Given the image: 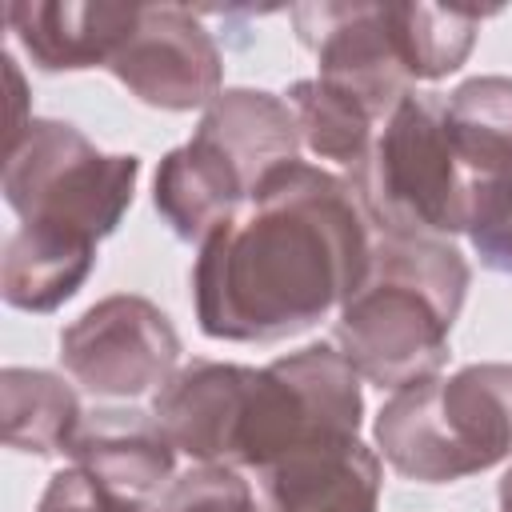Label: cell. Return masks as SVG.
Listing matches in <instances>:
<instances>
[{
  "instance_id": "obj_1",
  "label": "cell",
  "mask_w": 512,
  "mask_h": 512,
  "mask_svg": "<svg viewBox=\"0 0 512 512\" xmlns=\"http://www.w3.org/2000/svg\"><path fill=\"white\" fill-rule=\"evenodd\" d=\"M376 224L348 176L272 168L196 252L192 304L208 340L276 344L340 312L364 284Z\"/></svg>"
},
{
  "instance_id": "obj_2",
  "label": "cell",
  "mask_w": 512,
  "mask_h": 512,
  "mask_svg": "<svg viewBox=\"0 0 512 512\" xmlns=\"http://www.w3.org/2000/svg\"><path fill=\"white\" fill-rule=\"evenodd\" d=\"M140 160L100 152L68 120L32 116L4 152V200L16 232L0 252V296L20 312H56L96 268V248L132 208Z\"/></svg>"
},
{
  "instance_id": "obj_3",
  "label": "cell",
  "mask_w": 512,
  "mask_h": 512,
  "mask_svg": "<svg viewBox=\"0 0 512 512\" xmlns=\"http://www.w3.org/2000/svg\"><path fill=\"white\" fill-rule=\"evenodd\" d=\"M468 284L472 268L444 236L376 228L368 276L336 312V348L388 392L440 376Z\"/></svg>"
},
{
  "instance_id": "obj_4",
  "label": "cell",
  "mask_w": 512,
  "mask_h": 512,
  "mask_svg": "<svg viewBox=\"0 0 512 512\" xmlns=\"http://www.w3.org/2000/svg\"><path fill=\"white\" fill-rule=\"evenodd\" d=\"M388 468L416 484H448L512 456V364H464L396 388L372 424Z\"/></svg>"
},
{
  "instance_id": "obj_5",
  "label": "cell",
  "mask_w": 512,
  "mask_h": 512,
  "mask_svg": "<svg viewBox=\"0 0 512 512\" xmlns=\"http://www.w3.org/2000/svg\"><path fill=\"white\" fill-rule=\"evenodd\" d=\"M348 180L380 232L468 236V196L440 92H408Z\"/></svg>"
},
{
  "instance_id": "obj_6",
  "label": "cell",
  "mask_w": 512,
  "mask_h": 512,
  "mask_svg": "<svg viewBox=\"0 0 512 512\" xmlns=\"http://www.w3.org/2000/svg\"><path fill=\"white\" fill-rule=\"evenodd\" d=\"M364 392L356 368L332 344H308L300 352L276 356L252 368L244 408L232 440V468L264 472L288 452L332 440L360 436Z\"/></svg>"
},
{
  "instance_id": "obj_7",
  "label": "cell",
  "mask_w": 512,
  "mask_h": 512,
  "mask_svg": "<svg viewBox=\"0 0 512 512\" xmlns=\"http://www.w3.org/2000/svg\"><path fill=\"white\" fill-rule=\"evenodd\" d=\"M60 364L92 396H156L180 368V332L148 296L116 292L60 332Z\"/></svg>"
},
{
  "instance_id": "obj_8",
  "label": "cell",
  "mask_w": 512,
  "mask_h": 512,
  "mask_svg": "<svg viewBox=\"0 0 512 512\" xmlns=\"http://www.w3.org/2000/svg\"><path fill=\"white\" fill-rule=\"evenodd\" d=\"M108 72L148 108H208L224 88V56L196 12L176 4H140V20L112 56Z\"/></svg>"
},
{
  "instance_id": "obj_9",
  "label": "cell",
  "mask_w": 512,
  "mask_h": 512,
  "mask_svg": "<svg viewBox=\"0 0 512 512\" xmlns=\"http://www.w3.org/2000/svg\"><path fill=\"white\" fill-rule=\"evenodd\" d=\"M288 16L300 44L316 52V76L368 104L380 120L412 92L392 40L388 4H296Z\"/></svg>"
},
{
  "instance_id": "obj_10",
  "label": "cell",
  "mask_w": 512,
  "mask_h": 512,
  "mask_svg": "<svg viewBox=\"0 0 512 512\" xmlns=\"http://www.w3.org/2000/svg\"><path fill=\"white\" fill-rule=\"evenodd\" d=\"M468 196V240L512 220V76H472L444 96Z\"/></svg>"
},
{
  "instance_id": "obj_11",
  "label": "cell",
  "mask_w": 512,
  "mask_h": 512,
  "mask_svg": "<svg viewBox=\"0 0 512 512\" xmlns=\"http://www.w3.org/2000/svg\"><path fill=\"white\" fill-rule=\"evenodd\" d=\"M256 476L264 512H380L384 468L360 436L304 444Z\"/></svg>"
},
{
  "instance_id": "obj_12",
  "label": "cell",
  "mask_w": 512,
  "mask_h": 512,
  "mask_svg": "<svg viewBox=\"0 0 512 512\" xmlns=\"http://www.w3.org/2000/svg\"><path fill=\"white\" fill-rule=\"evenodd\" d=\"M140 20V4L116 0H12L4 24L40 72L108 68L128 32Z\"/></svg>"
},
{
  "instance_id": "obj_13",
  "label": "cell",
  "mask_w": 512,
  "mask_h": 512,
  "mask_svg": "<svg viewBox=\"0 0 512 512\" xmlns=\"http://www.w3.org/2000/svg\"><path fill=\"white\" fill-rule=\"evenodd\" d=\"M248 380H252L248 364H224V360L180 364L176 376L152 396V416L160 420L176 452L192 456L196 464L232 468V440Z\"/></svg>"
},
{
  "instance_id": "obj_14",
  "label": "cell",
  "mask_w": 512,
  "mask_h": 512,
  "mask_svg": "<svg viewBox=\"0 0 512 512\" xmlns=\"http://www.w3.org/2000/svg\"><path fill=\"white\" fill-rule=\"evenodd\" d=\"M64 456L88 476H96L100 484L144 504H156L164 488L176 480L172 440L164 436L152 412H136V408L84 412Z\"/></svg>"
},
{
  "instance_id": "obj_15",
  "label": "cell",
  "mask_w": 512,
  "mask_h": 512,
  "mask_svg": "<svg viewBox=\"0 0 512 512\" xmlns=\"http://www.w3.org/2000/svg\"><path fill=\"white\" fill-rule=\"evenodd\" d=\"M248 196L252 184L244 180V172L196 132L156 164L152 204L172 236L184 244L200 248L220 224H228L244 208Z\"/></svg>"
},
{
  "instance_id": "obj_16",
  "label": "cell",
  "mask_w": 512,
  "mask_h": 512,
  "mask_svg": "<svg viewBox=\"0 0 512 512\" xmlns=\"http://www.w3.org/2000/svg\"><path fill=\"white\" fill-rule=\"evenodd\" d=\"M196 136L212 140L256 188L272 168L300 160V124L284 96L264 88H224L196 124Z\"/></svg>"
},
{
  "instance_id": "obj_17",
  "label": "cell",
  "mask_w": 512,
  "mask_h": 512,
  "mask_svg": "<svg viewBox=\"0 0 512 512\" xmlns=\"http://www.w3.org/2000/svg\"><path fill=\"white\" fill-rule=\"evenodd\" d=\"M0 416L8 448L32 456H64L72 432L84 420V408L64 376L12 364L0 372Z\"/></svg>"
},
{
  "instance_id": "obj_18",
  "label": "cell",
  "mask_w": 512,
  "mask_h": 512,
  "mask_svg": "<svg viewBox=\"0 0 512 512\" xmlns=\"http://www.w3.org/2000/svg\"><path fill=\"white\" fill-rule=\"evenodd\" d=\"M288 108L296 112V124H300V144L320 156V160H332L336 168H344L348 176L368 160L372 152V140L380 132V116L360 104L356 96L324 84L320 76L312 80H296L288 88Z\"/></svg>"
},
{
  "instance_id": "obj_19",
  "label": "cell",
  "mask_w": 512,
  "mask_h": 512,
  "mask_svg": "<svg viewBox=\"0 0 512 512\" xmlns=\"http://www.w3.org/2000/svg\"><path fill=\"white\" fill-rule=\"evenodd\" d=\"M492 12L476 8H436V4H388L392 40L408 80H444L452 76L472 44L480 24Z\"/></svg>"
},
{
  "instance_id": "obj_20",
  "label": "cell",
  "mask_w": 512,
  "mask_h": 512,
  "mask_svg": "<svg viewBox=\"0 0 512 512\" xmlns=\"http://www.w3.org/2000/svg\"><path fill=\"white\" fill-rule=\"evenodd\" d=\"M156 512H264V504L236 468L196 464L164 488Z\"/></svg>"
},
{
  "instance_id": "obj_21",
  "label": "cell",
  "mask_w": 512,
  "mask_h": 512,
  "mask_svg": "<svg viewBox=\"0 0 512 512\" xmlns=\"http://www.w3.org/2000/svg\"><path fill=\"white\" fill-rule=\"evenodd\" d=\"M36 512H156V504L132 500V496H124V492L100 484V480L88 476L84 468L68 464V468H60V472L44 484Z\"/></svg>"
},
{
  "instance_id": "obj_22",
  "label": "cell",
  "mask_w": 512,
  "mask_h": 512,
  "mask_svg": "<svg viewBox=\"0 0 512 512\" xmlns=\"http://www.w3.org/2000/svg\"><path fill=\"white\" fill-rule=\"evenodd\" d=\"M472 248H476L484 268L512 276V220H504L500 228H492L484 236H472Z\"/></svg>"
},
{
  "instance_id": "obj_23",
  "label": "cell",
  "mask_w": 512,
  "mask_h": 512,
  "mask_svg": "<svg viewBox=\"0 0 512 512\" xmlns=\"http://www.w3.org/2000/svg\"><path fill=\"white\" fill-rule=\"evenodd\" d=\"M500 512H512V468L500 476Z\"/></svg>"
}]
</instances>
